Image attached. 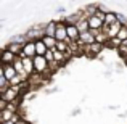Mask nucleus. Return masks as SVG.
I'll return each mask as SVG.
<instances>
[{
  "label": "nucleus",
  "instance_id": "nucleus-1",
  "mask_svg": "<svg viewBox=\"0 0 127 124\" xmlns=\"http://www.w3.org/2000/svg\"><path fill=\"white\" fill-rule=\"evenodd\" d=\"M34 66H35V73L39 74H50V63L47 61L45 55H35L34 56Z\"/></svg>",
  "mask_w": 127,
  "mask_h": 124
},
{
  "label": "nucleus",
  "instance_id": "nucleus-2",
  "mask_svg": "<svg viewBox=\"0 0 127 124\" xmlns=\"http://www.w3.org/2000/svg\"><path fill=\"white\" fill-rule=\"evenodd\" d=\"M26 36H28V41H39V39H42L43 36H45V31H43V24L40 26H32V28H29L28 31H26Z\"/></svg>",
  "mask_w": 127,
  "mask_h": 124
},
{
  "label": "nucleus",
  "instance_id": "nucleus-3",
  "mask_svg": "<svg viewBox=\"0 0 127 124\" xmlns=\"http://www.w3.org/2000/svg\"><path fill=\"white\" fill-rule=\"evenodd\" d=\"M56 41H69L68 37V24L64 19H58V26H56V34H55Z\"/></svg>",
  "mask_w": 127,
  "mask_h": 124
},
{
  "label": "nucleus",
  "instance_id": "nucleus-4",
  "mask_svg": "<svg viewBox=\"0 0 127 124\" xmlns=\"http://www.w3.org/2000/svg\"><path fill=\"white\" fill-rule=\"evenodd\" d=\"M103 48H105V43L93 42V43H90V45H85L84 48H82V52H84L87 56H95V55H98Z\"/></svg>",
  "mask_w": 127,
  "mask_h": 124
},
{
  "label": "nucleus",
  "instance_id": "nucleus-5",
  "mask_svg": "<svg viewBox=\"0 0 127 124\" xmlns=\"http://www.w3.org/2000/svg\"><path fill=\"white\" fill-rule=\"evenodd\" d=\"M93 42H96V39H95V32L93 31H85V32H82L81 34V37H79V47L81 48H84L85 45H90V43H93Z\"/></svg>",
  "mask_w": 127,
  "mask_h": 124
},
{
  "label": "nucleus",
  "instance_id": "nucleus-6",
  "mask_svg": "<svg viewBox=\"0 0 127 124\" xmlns=\"http://www.w3.org/2000/svg\"><path fill=\"white\" fill-rule=\"evenodd\" d=\"M122 26H124L122 23L116 21V23H113V24H109V26H105V28H103V31H105V34H106V37H108V39L118 37V34H119V31H121Z\"/></svg>",
  "mask_w": 127,
  "mask_h": 124
},
{
  "label": "nucleus",
  "instance_id": "nucleus-7",
  "mask_svg": "<svg viewBox=\"0 0 127 124\" xmlns=\"http://www.w3.org/2000/svg\"><path fill=\"white\" fill-rule=\"evenodd\" d=\"M16 58H18V55H15L11 50H8L6 47L2 48V55H0V61H2V65H13Z\"/></svg>",
  "mask_w": 127,
  "mask_h": 124
},
{
  "label": "nucleus",
  "instance_id": "nucleus-8",
  "mask_svg": "<svg viewBox=\"0 0 127 124\" xmlns=\"http://www.w3.org/2000/svg\"><path fill=\"white\" fill-rule=\"evenodd\" d=\"M37 55V52H35V41H28L26 43H23V52H21V58L23 56H31V58H34V56Z\"/></svg>",
  "mask_w": 127,
  "mask_h": 124
},
{
  "label": "nucleus",
  "instance_id": "nucleus-9",
  "mask_svg": "<svg viewBox=\"0 0 127 124\" xmlns=\"http://www.w3.org/2000/svg\"><path fill=\"white\" fill-rule=\"evenodd\" d=\"M89 24H90V31H100L105 28V21L101 18H98L96 15L89 16Z\"/></svg>",
  "mask_w": 127,
  "mask_h": 124
},
{
  "label": "nucleus",
  "instance_id": "nucleus-10",
  "mask_svg": "<svg viewBox=\"0 0 127 124\" xmlns=\"http://www.w3.org/2000/svg\"><path fill=\"white\" fill-rule=\"evenodd\" d=\"M68 37H69V43L71 42H77L81 37V31H79L77 24H68Z\"/></svg>",
  "mask_w": 127,
  "mask_h": 124
},
{
  "label": "nucleus",
  "instance_id": "nucleus-11",
  "mask_svg": "<svg viewBox=\"0 0 127 124\" xmlns=\"http://www.w3.org/2000/svg\"><path fill=\"white\" fill-rule=\"evenodd\" d=\"M23 65H24V73L28 76L35 73V66H34V58L31 56H23Z\"/></svg>",
  "mask_w": 127,
  "mask_h": 124
},
{
  "label": "nucleus",
  "instance_id": "nucleus-12",
  "mask_svg": "<svg viewBox=\"0 0 127 124\" xmlns=\"http://www.w3.org/2000/svg\"><path fill=\"white\" fill-rule=\"evenodd\" d=\"M56 26H58V21H55V19L45 23V24H43L45 36H53V37H55V34H56Z\"/></svg>",
  "mask_w": 127,
  "mask_h": 124
},
{
  "label": "nucleus",
  "instance_id": "nucleus-13",
  "mask_svg": "<svg viewBox=\"0 0 127 124\" xmlns=\"http://www.w3.org/2000/svg\"><path fill=\"white\" fill-rule=\"evenodd\" d=\"M0 71H2L3 74L6 76V78H8L10 81H11V79L15 78L16 74H18V71L15 69V66H13V65H2V68H0Z\"/></svg>",
  "mask_w": 127,
  "mask_h": 124
},
{
  "label": "nucleus",
  "instance_id": "nucleus-14",
  "mask_svg": "<svg viewBox=\"0 0 127 124\" xmlns=\"http://www.w3.org/2000/svg\"><path fill=\"white\" fill-rule=\"evenodd\" d=\"M15 115H16V113H15V111H11V110H8V108H2V110H0V123H3V121H11Z\"/></svg>",
  "mask_w": 127,
  "mask_h": 124
},
{
  "label": "nucleus",
  "instance_id": "nucleus-15",
  "mask_svg": "<svg viewBox=\"0 0 127 124\" xmlns=\"http://www.w3.org/2000/svg\"><path fill=\"white\" fill-rule=\"evenodd\" d=\"M10 43H26L28 42V36H26V32H23V34H15L10 37Z\"/></svg>",
  "mask_w": 127,
  "mask_h": 124
},
{
  "label": "nucleus",
  "instance_id": "nucleus-16",
  "mask_svg": "<svg viewBox=\"0 0 127 124\" xmlns=\"http://www.w3.org/2000/svg\"><path fill=\"white\" fill-rule=\"evenodd\" d=\"M81 18H82L81 11H77V13H72V15H69V16H64L63 19L66 21V24H77Z\"/></svg>",
  "mask_w": 127,
  "mask_h": 124
},
{
  "label": "nucleus",
  "instance_id": "nucleus-17",
  "mask_svg": "<svg viewBox=\"0 0 127 124\" xmlns=\"http://www.w3.org/2000/svg\"><path fill=\"white\" fill-rule=\"evenodd\" d=\"M48 47L45 45V42L42 41V39H39V41H35V52H37V55H45L47 52H48Z\"/></svg>",
  "mask_w": 127,
  "mask_h": 124
},
{
  "label": "nucleus",
  "instance_id": "nucleus-18",
  "mask_svg": "<svg viewBox=\"0 0 127 124\" xmlns=\"http://www.w3.org/2000/svg\"><path fill=\"white\" fill-rule=\"evenodd\" d=\"M42 41L45 42V45L48 47L50 50H55L56 48V43H58V41H56V37H53V36H43Z\"/></svg>",
  "mask_w": 127,
  "mask_h": 124
},
{
  "label": "nucleus",
  "instance_id": "nucleus-19",
  "mask_svg": "<svg viewBox=\"0 0 127 124\" xmlns=\"http://www.w3.org/2000/svg\"><path fill=\"white\" fill-rule=\"evenodd\" d=\"M121 43H122V41L119 37H111V39H108V41L105 42V47H109V48H116V50H118L119 47H121Z\"/></svg>",
  "mask_w": 127,
  "mask_h": 124
},
{
  "label": "nucleus",
  "instance_id": "nucleus-20",
  "mask_svg": "<svg viewBox=\"0 0 127 124\" xmlns=\"http://www.w3.org/2000/svg\"><path fill=\"white\" fill-rule=\"evenodd\" d=\"M5 47H6L8 50H11V52L15 53V55H18V56L21 55V52H23V43H10V42H8Z\"/></svg>",
  "mask_w": 127,
  "mask_h": 124
},
{
  "label": "nucleus",
  "instance_id": "nucleus-21",
  "mask_svg": "<svg viewBox=\"0 0 127 124\" xmlns=\"http://www.w3.org/2000/svg\"><path fill=\"white\" fill-rule=\"evenodd\" d=\"M116 21H118V13L109 10V11L106 13V18H105V26H109V24H113V23H116Z\"/></svg>",
  "mask_w": 127,
  "mask_h": 124
},
{
  "label": "nucleus",
  "instance_id": "nucleus-22",
  "mask_svg": "<svg viewBox=\"0 0 127 124\" xmlns=\"http://www.w3.org/2000/svg\"><path fill=\"white\" fill-rule=\"evenodd\" d=\"M77 28H79V31H81V34H82V32H85V31H90L89 18H81V19H79V23H77Z\"/></svg>",
  "mask_w": 127,
  "mask_h": 124
},
{
  "label": "nucleus",
  "instance_id": "nucleus-23",
  "mask_svg": "<svg viewBox=\"0 0 127 124\" xmlns=\"http://www.w3.org/2000/svg\"><path fill=\"white\" fill-rule=\"evenodd\" d=\"M10 85H11V84H10V79L6 78V76L3 74L2 71H0V92H3V90H6V89H8Z\"/></svg>",
  "mask_w": 127,
  "mask_h": 124
},
{
  "label": "nucleus",
  "instance_id": "nucleus-24",
  "mask_svg": "<svg viewBox=\"0 0 127 124\" xmlns=\"http://www.w3.org/2000/svg\"><path fill=\"white\" fill-rule=\"evenodd\" d=\"M118 37L121 39L122 42L127 39V26H122V28H121V31H119V34H118Z\"/></svg>",
  "mask_w": 127,
  "mask_h": 124
},
{
  "label": "nucleus",
  "instance_id": "nucleus-25",
  "mask_svg": "<svg viewBox=\"0 0 127 124\" xmlns=\"http://www.w3.org/2000/svg\"><path fill=\"white\" fill-rule=\"evenodd\" d=\"M118 21H119V23H122L124 26H127V16H126V15H122V13H118Z\"/></svg>",
  "mask_w": 127,
  "mask_h": 124
},
{
  "label": "nucleus",
  "instance_id": "nucleus-26",
  "mask_svg": "<svg viewBox=\"0 0 127 124\" xmlns=\"http://www.w3.org/2000/svg\"><path fill=\"white\" fill-rule=\"evenodd\" d=\"M64 11H66L64 6H58V8H56V13H60V15H61V13H64Z\"/></svg>",
  "mask_w": 127,
  "mask_h": 124
},
{
  "label": "nucleus",
  "instance_id": "nucleus-27",
  "mask_svg": "<svg viewBox=\"0 0 127 124\" xmlns=\"http://www.w3.org/2000/svg\"><path fill=\"white\" fill-rule=\"evenodd\" d=\"M29 121H26V119H19V121H16V123H13V124H28Z\"/></svg>",
  "mask_w": 127,
  "mask_h": 124
},
{
  "label": "nucleus",
  "instance_id": "nucleus-28",
  "mask_svg": "<svg viewBox=\"0 0 127 124\" xmlns=\"http://www.w3.org/2000/svg\"><path fill=\"white\" fill-rule=\"evenodd\" d=\"M79 113H81V110H74V111H72V116H76V115H79Z\"/></svg>",
  "mask_w": 127,
  "mask_h": 124
},
{
  "label": "nucleus",
  "instance_id": "nucleus-29",
  "mask_svg": "<svg viewBox=\"0 0 127 124\" xmlns=\"http://www.w3.org/2000/svg\"><path fill=\"white\" fill-rule=\"evenodd\" d=\"M0 124H13V121H3V123H0Z\"/></svg>",
  "mask_w": 127,
  "mask_h": 124
},
{
  "label": "nucleus",
  "instance_id": "nucleus-30",
  "mask_svg": "<svg viewBox=\"0 0 127 124\" xmlns=\"http://www.w3.org/2000/svg\"><path fill=\"white\" fill-rule=\"evenodd\" d=\"M122 43H126V45H127V39H126V41H124V42H122Z\"/></svg>",
  "mask_w": 127,
  "mask_h": 124
},
{
  "label": "nucleus",
  "instance_id": "nucleus-31",
  "mask_svg": "<svg viewBox=\"0 0 127 124\" xmlns=\"http://www.w3.org/2000/svg\"><path fill=\"white\" fill-rule=\"evenodd\" d=\"M28 124H31V123H28Z\"/></svg>",
  "mask_w": 127,
  "mask_h": 124
}]
</instances>
